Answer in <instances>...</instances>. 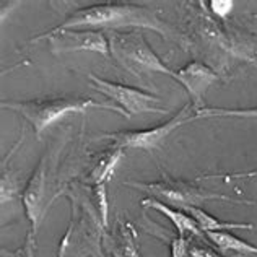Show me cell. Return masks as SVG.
<instances>
[{
	"instance_id": "obj_1",
	"label": "cell",
	"mask_w": 257,
	"mask_h": 257,
	"mask_svg": "<svg viewBox=\"0 0 257 257\" xmlns=\"http://www.w3.org/2000/svg\"><path fill=\"white\" fill-rule=\"evenodd\" d=\"M64 30H152L158 35L168 38L170 26L161 20L157 12L147 7L131 4H101L88 9H80L65 22L57 26Z\"/></svg>"
},
{
	"instance_id": "obj_2",
	"label": "cell",
	"mask_w": 257,
	"mask_h": 257,
	"mask_svg": "<svg viewBox=\"0 0 257 257\" xmlns=\"http://www.w3.org/2000/svg\"><path fill=\"white\" fill-rule=\"evenodd\" d=\"M4 109H10L23 116L35 128V134L41 137V134L56 124L59 119L65 117L72 112H86L88 109H104L127 117V114L119 106L112 103H99L91 98H51V99H35V101H4Z\"/></svg>"
},
{
	"instance_id": "obj_3",
	"label": "cell",
	"mask_w": 257,
	"mask_h": 257,
	"mask_svg": "<svg viewBox=\"0 0 257 257\" xmlns=\"http://www.w3.org/2000/svg\"><path fill=\"white\" fill-rule=\"evenodd\" d=\"M109 52L117 62L128 70L135 77L152 75V73H165L173 77L174 70H171L157 52H155L144 33L139 30H120L109 31Z\"/></svg>"
},
{
	"instance_id": "obj_4",
	"label": "cell",
	"mask_w": 257,
	"mask_h": 257,
	"mask_svg": "<svg viewBox=\"0 0 257 257\" xmlns=\"http://www.w3.org/2000/svg\"><path fill=\"white\" fill-rule=\"evenodd\" d=\"M124 186L135 187L139 191L148 192L153 199H158L161 202H168V204L176 205L179 208L184 207H197L199 204H204L208 200H221V202H229V204H238V205H255L252 200H244V199H234L229 195L216 194V192H208L205 189L195 187L189 182L182 181H158V182H134L127 181Z\"/></svg>"
},
{
	"instance_id": "obj_5",
	"label": "cell",
	"mask_w": 257,
	"mask_h": 257,
	"mask_svg": "<svg viewBox=\"0 0 257 257\" xmlns=\"http://www.w3.org/2000/svg\"><path fill=\"white\" fill-rule=\"evenodd\" d=\"M93 90L104 94L107 99H111V103L119 104L127 117L139 116V114H148V112H157V114H166L168 109L161 106V99L155 96L152 93L137 90V88L127 86L122 83H114L109 80L99 78L96 75L90 73L88 75Z\"/></svg>"
},
{
	"instance_id": "obj_6",
	"label": "cell",
	"mask_w": 257,
	"mask_h": 257,
	"mask_svg": "<svg viewBox=\"0 0 257 257\" xmlns=\"http://www.w3.org/2000/svg\"><path fill=\"white\" fill-rule=\"evenodd\" d=\"M195 119V112L192 104L189 103L182 106V109L171 117L166 122L160 124L153 128H147V131H127V132H112V134H101L99 139L111 140L116 144V147L120 148H139L152 153L153 150L161 145V142H165L178 127L184 125L189 120Z\"/></svg>"
},
{
	"instance_id": "obj_7",
	"label": "cell",
	"mask_w": 257,
	"mask_h": 257,
	"mask_svg": "<svg viewBox=\"0 0 257 257\" xmlns=\"http://www.w3.org/2000/svg\"><path fill=\"white\" fill-rule=\"evenodd\" d=\"M47 39L51 44V51L54 54H67V52H98L107 56L109 43L103 31L98 30H64L56 28L46 35L36 38Z\"/></svg>"
},
{
	"instance_id": "obj_8",
	"label": "cell",
	"mask_w": 257,
	"mask_h": 257,
	"mask_svg": "<svg viewBox=\"0 0 257 257\" xmlns=\"http://www.w3.org/2000/svg\"><path fill=\"white\" fill-rule=\"evenodd\" d=\"M173 78L186 88V91L192 99L194 112H197L205 107L204 106L205 93L218 80V73H215L210 67L200 62H191L186 67H182V69H179L178 72H174Z\"/></svg>"
},
{
	"instance_id": "obj_9",
	"label": "cell",
	"mask_w": 257,
	"mask_h": 257,
	"mask_svg": "<svg viewBox=\"0 0 257 257\" xmlns=\"http://www.w3.org/2000/svg\"><path fill=\"white\" fill-rule=\"evenodd\" d=\"M46 163L44 160L38 165L23 192V205L28 220L31 221V231L36 234L43 221L46 210Z\"/></svg>"
},
{
	"instance_id": "obj_10",
	"label": "cell",
	"mask_w": 257,
	"mask_h": 257,
	"mask_svg": "<svg viewBox=\"0 0 257 257\" xmlns=\"http://www.w3.org/2000/svg\"><path fill=\"white\" fill-rule=\"evenodd\" d=\"M142 207L145 208H153L160 213H163L168 220H170L174 228L178 229V234L179 236H186V234H194V236H202L204 233L200 231L199 225L195 223V220L192 218L191 215H186L182 213L181 210H176V208H171L165 202H161L158 199H153V197H147L142 200Z\"/></svg>"
},
{
	"instance_id": "obj_11",
	"label": "cell",
	"mask_w": 257,
	"mask_h": 257,
	"mask_svg": "<svg viewBox=\"0 0 257 257\" xmlns=\"http://www.w3.org/2000/svg\"><path fill=\"white\" fill-rule=\"evenodd\" d=\"M184 212L195 220V223L199 225L202 233H215V231H226V229H254L252 223H234V221H221L216 220L215 216L210 213H207L205 210H202L199 207H184Z\"/></svg>"
},
{
	"instance_id": "obj_12",
	"label": "cell",
	"mask_w": 257,
	"mask_h": 257,
	"mask_svg": "<svg viewBox=\"0 0 257 257\" xmlns=\"http://www.w3.org/2000/svg\"><path fill=\"white\" fill-rule=\"evenodd\" d=\"M207 238L210 239L221 252H234V254L242 255V257L257 255V246L238 238V236L231 234L229 231L207 233Z\"/></svg>"
},
{
	"instance_id": "obj_13",
	"label": "cell",
	"mask_w": 257,
	"mask_h": 257,
	"mask_svg": "<svg viewBox=\"0 0 257 257\" xmlns=\"http://www.w3.org/2000/svg\"><path fill=\"white\" fill-rule=\"evenodd\" d=\"M124 157V148L114 147L112 150H107L101 155V158L98 160L96 166L93 168V171L90 174V179L93 182H96L98 186H103L106 181L111 179V176L114 174V170L120 160Z\"/></svg>"
},
{
	"instance_id": "obj_14",
	"label": "cell",
	"mask_w": 257,
	"mask_h": 257,
	"mask_svg": "<svg viewBox=\"0 0 257 257\" xmlns=\"http://www.w3.org/2000/svg\"><path fill=\"white\" fill-rule=\"evenodd\" d=\"M210 119V117H241V119H257V107L246 109H229V107H204L195 112V119Z\"/></svg>"
},
{
	"instance_id": "obj_15",
	"label": "cell",
	"mask_w": 257,
	"mask_h": 257,
	"mask_svg": "<svg viewBox=\"0 0 257 257\" xmlns=\"http://www.w3.org/2000/svg\"><path fill=\"white\" fill-rule=\"evenodd\" d=\"M171 257H191V244L186 236H176L170 241Z\"/></svg>"
},
{
	"instance_id": "obj_16",
	"label": "cell",
	"mask_w": 257,
	"mask_h": 257,
	"mask_svg": "<svg viewBox=\"0 0 257 257\" xmlns=\"http://www.w3.org/2000/svg\"><path fill=\"white\" fill-rule=\"evenodd\" d=\"M17 191H18L17 179L12 178V176L4 174V178H2V204H5L7 200H12L15 197Z\"/></svg>"
},
{
	"instance_id": "obj_17",
	"label": "cell",
	"mask_w": 257,
	"mask_h": 257,
	"mask_svg": "<svg viewBox=\"0 0 257 257\" xmlns=\"http://www.w3.org/2000/svg\"><path fill=\"white\" fill-rule=\"evenodd\" d=\"M210 7H212V12L215 13L216 17L226 18L229 13H231L234 2H233V0H212Z\"/></svg>"
},
{
	"instance_id": "obj_18",
	"label": "cell",
	"mask_w": 257,
	"mask_h": 257,
	"mask_svg": "<svg viewBox=\"0 0 257 257\" xmlns=\"http://www.w3.org/2000/svg\"><path fill=\"white\" fill-rule=\"evenodd\" d=\"M210 178H223L225 181H231V179H247V178H257V170H252V171H246V173L220 174V176H204V179H210Z\"/></svg>"
},
{
	"instance_id": "obj_19",
	"label": "cell",
	"mask_w": 257,
	"mask_h": 257,
	"mask_svg": "<svg viewBox=\"0 0 257 257\" xmlns=\"http://www.w3.org/2000/svg\"><path fill=\"white\" fill-rule=\"evenodd\" d=\"M191 257H221L215 251L208 247H200V246H191Z\"/></svg>"
},
{
	"instance_id": "obj_20",
	"label": "cell",
	"mask_w": 257,
	"mask_h": 257,
	"mask_svg": "<svg viewBox=\"0 0 257 257\" xmlns=\"http://www.w3.org/2000/svg\"><path fill=\"white\" fill-rule=\"evenodd\" d=\"M254 31H255V33H257V25H255V26H254Z\"/></svg>"
}]
</instances>
